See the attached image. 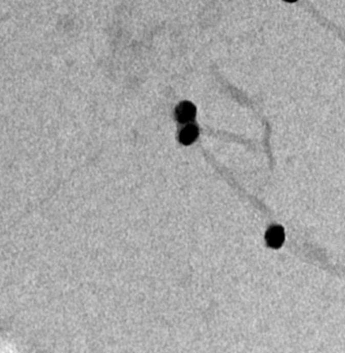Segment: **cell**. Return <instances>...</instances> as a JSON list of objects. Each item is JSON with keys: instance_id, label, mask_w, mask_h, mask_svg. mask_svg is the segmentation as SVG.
Returning <instances> with one entry per match:
<instances>
[{"instance_id": "277c9868", "label": "cell", "mask_w": 345, "mask_h": 353, "mask_svg": "<svg viewBox=\"0 0 345 353\" xmlns=\"http://www.w3.org/2000/svg\"><path fill=\"white\" fill-rule=\"evenodd\" d=\"M286 1H288V2H294V1H296V0H286Z\"/></svg>"}, {"instance_id": "7a4b0ae2", "label": "cell", "mask_w": 345, "mask_h": 353, "mask_svg": "<svg viewBox=\"0 0 345 353\" xmlns=\"http://www.w3.org/2000/svg\"><path fill=\"white\" fill-rule=\"evenodd\" d=\"M176 119L180 123H187L195 119L196 117V107L192 103L184 101L181 102L176 108Z\"/></svg>"}, {"instance_id": "6da1fadb", "label": "cell", "mask_w": 345, "mask_h": 353, "mask_svg": "<svg viewBox=\"0 0 345 353\" xmlns=\"http://www.w3.org/2000/svg\"><path fill=\"white\" fill-rule=\"evenodd\" d=\"M265 239L266 242L268 244V246L272 247V248H279L284 241H285V233H284V229L279 226H274L272 228H270L265 235Z\"/></svg>"}, {"instance_id": "3957f363", "label": "cell", "mask_w": 345, "mask_h": 353, "mask_svg": "<svg viewBox=\"0 0 345 353\" xmlns=\"http://www.w3.org/2000/svg\"><path fill=\"white\" fill-rule=\"evenodd\" d=\"M199 136V130L196 126L189 125L185 127L179 135V141L183 145H190L193 143Z\"/></svg>"}]
</instances>
